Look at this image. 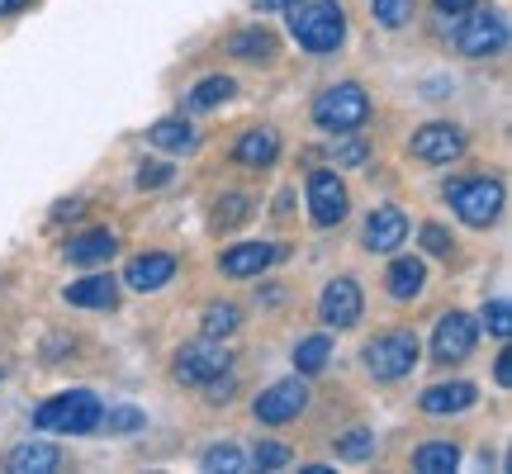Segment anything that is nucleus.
<instances>
[{
    "instance_id": "1",
    "label": "nucleus",
    "mask_w": 512,
    "mask_h": 474,
    "mask_svg": "<svg viewBox=\"0 0 512 474\" xmlns=\"http://www.w3.org/2000/svg\"><path fill=\"white\" fill-rule=\"evenodd\" d=\"M290 15V34L294 43L313 57H328L342 48V38H347V15H342V5L337 0H299Z\"/></svg>"
},
{
    "instance_id": "2",
    "label": "nucleus",
    "mask_w": 512,
    "mask_h": 474,
    "mask_svg": "<svg viewBox=\"0 0 512 474\" xmlns=\"http://www.w3.org/2000/svg\"><path fill=\"white\" fill-rule=\"evenodd\" d=\"M370 119V95L356 86V81H337L328 91L313 100V124L332 133V138H342V133H361Z\"/></svg>"
},
{
    "instance_id": "3",
    "label": "nucleus",
    "mask_w": 512,
    "mask_h": 474,
    "mask_svg": "<svg viewBox=\"0 0 512 474\" xmlns=\"http://www.w3.org/2000/svg\"><path fill=\"white\" fill-rule=\"evenodd\" d=\"M100 413H105L100 394H91V389H67V394H57V399H48L38 408L34 427L38 432H72V437H86V432L100 427Z\"/></svg>"
},
{
    "instance_id": "4",
    "label": "nucleus",
    "mask_w": 512,
    "mask_h": 474,
    "mask_svg": "<svg viewBox=\"0 0 512 474\" xmlns=\"http://www.w3.org/2000/svg\"><path fill=\"white\" fill-rule=\"evenodd\" d=\"M422 347H418V337L413 332H380V337H370L366 351H361V365H366V375H375V380L384 384H394L403 380V375H413V365H418Z\"/></svg>"
},
{
    "instance_id": "5",
    "label": "nucleus",
    "mask_w": 512,
    "mask_h": 474,
    "mask_svg": "<svg viewBox=\"0 0 512 474\" xmlns=\"http://www.w3.org/2000/svg\"><path fill=\"white\" fill-rule=\"evenodd\" d=\"M446 200L456 204V214L470 228H489V223L503 214V181H489V176H475V181H451L446 185Z\"/></svg>"
},
{
    "instance_id": "6",
    "label": "nucleus",
    "mask_w": 512,
    "mask_h": 474,
    "mask_svg": "<svg viewBox=\"0 0 512 474\" xmlns=\"http://www.w3.org/2000/svg\"><path fill=\"white\" fill-rule=\"evenodd\" d=\"M456 48L465 57H498L508 48V19L503 10H465L460 15V29H456Z\"/></svg>"
},
{
    "instance_id": "7",
    "label": "nucleus",
    "mask_w": 512,
    "mask_h": 474,
    "mask_svg": "<svg viewBox=\"0 0 512 474\" xmlns=\"http://www.w3.org/2000/svg\"><path fill=\"white\" fill-rule=\"evenodd\" d=\"M223 370H233V356H228V347L223 342H214V337H204V342H190V347L176 351V365H171V375L181 384H209L214 375H223Z\"/></svg>"
},
{
    "instance_id": "8",
    "label": "nucleus",
    "mask_w": 512,
    "mask_h": 474,
    "mask_svg": "<svg viewBox=\"0 0 512 474\" xmlns=\"http://www.w3.org/2000/svg\"><path fill=\"white\" fill-rule=\"evenodd\" d=\"M475 342H479V328H475V318H470V313H460V309L441 313L437 332H432V361L456 365V361H465V356L475 351Z\"/></svg>"
},
{
    "instance_id": "9",
    "label": "nucleus",
    "mask_w": 512,
    "mask_h": 474,
    "mask_svg": "<svg viewBox=\"0 0 512 474\" xmlns=\"http://www.w3.org/2000/svg\"><path fill=\"white\" fill-rule=\"evenodd\" d=\"M304 408H309V384L304 380H280V384H271L266 394H256V403H252L256 422H266V427H285V422H294Z\"/></svg>"
},
{
    "instance_id": "10",
    "label": "nucleus",
    "mask_w": 512,
    "mask_h": 474,
    "mask_svg": "<svg viewBox=\"0 0 512 474\" xmlns=\"http://www.w3.org/2000/svg\"><path fill=\"white\" fill-rule=\"evenodd\" d=\"M309 219L318 223V228H332V223L347 219L351 209V195L347 185L337 181V171H309Z\"/></svg>"
},
{
    "instance_id": "11",
    "label": "nucleus",
    "mask_w": 512,
    "mask_h": 474,
    "mask_svg": "<svg viewBox=\"0 0 512 474\" xmlns=\"http://www.w3.org/2000/svg\"><path fill=\"white\" fill-rule=\"evenodd\" d=\"M361 309H366V299H361V285H356L351 275L328 280L323 294H318V318H323L328 328H356V323H361Z\"/></svg>"
},
{
    "instance_id": "12",
    "label": "nucleus",
    "mask_w": 512,
    "mask_h": 474,
    "mask_svg": "<svg viewBox=\"0 0 512 474\" xmlns=\"http://www.w3.org/2000/svg\"><path fill=\"white\" fill-rule=\"evenodd\" d=\"M408 152L418 157V162H427V166H451L465 152V128H456V124H422L418 133H413V143H408Z\"/></svg>"
},
{
    "instance_id": "13",
    "label": "nucleus",
    "mask_w": 512,
    "mask_h": 474,
    "mask_svg": "<svg viewBox=\"0 0 512 474\" xmlns=\"http://www.w3.org/2000/svg\"><path fill=\"white\" fill-rule=\"evenodd\" d=\"M280 261V247L275 242H238V247H228V252L219 256V271L233 275V280H252V275H261L266 266H275Z\"/></svg>"
},
{
    "instance_id": "14",
    "label": "nucleus",
    "mask_w": 512,
    "mask_h": 474,
    "mask_svg": "<svg viewBox=\"0 0 512 474\" xmlns=\"http://www.w3.org/2000/svg\"><path fill=\"white\" fill-rule=\"evenodd\" d=\"M361 242H366V252H399L403 242H408V219H403V209H394V204H380L375 214L366 219V233H361Z\"/></svg>"
},
{
    "instance_id": "15",
    "label": "nucleus",
    "mask_w": 512,
    "mask_h": 474,
    "mask_svg": "<svg viewBox=\"0 0 512 474\" xmlns=\"http://www.w3.org/2000/svg\"><path fill=\"white\" fill-rule=\"evenodd\" d=\"M479 403V389L470 380H451V384H432L427 394H422V413H432V418H451V413H470Z\"/></svg>"
},
{
    "instance_id": "16",
    "label": "nucleus",
    "mask_w": 512,
    "mask_h": 474,
    "mask_svg": "<svg viewBox=\"0 0 512 474\" xmlns=\"http://www.w3.org/2000/svg\"><path fill=\"white\" fill-rule=\"evenodd\" d=\"M280 157V133L275 128H247L238 143H233V162L247 166V171H266Z\"/></svg>"
},
{
    "instance_id": "17",
    "label": "nucleus",
    "mask_w": 512,
    "mask_h": 474,
    "mask_svg": "<svg viewBox=\"0 0 512 474\" xmlns=\"http://www.w3.org/2000/svg\"><path fill=\"white\" fill-rule=\"evenodd\" d=\"M124 280L133 285V290H143V294L162 290L166 280H176V256H171V252L133 256V261H128V271H124Z\"/></svg>"
},
{
    "instance_id": "18",
    "label": "nucleus",
    "mask_w": 512,
    "mask_h": 474,
    "mask_svg": "<svg viewBox=\"0 0 512 474\" xmlns=\"http://www.w3.org/2000/svg\"><path fill=\"white\" fill-rule=\"evenodd\" d=\"M62 299L72 304V309H114L119 304V280L114 275H86V280H76L62 290Z\"/></svg>"
},
{
    "instance_id": "19",
    "label": "nucleus",
    "mask_w": 512,
    "mask_h": 474,
    "mask_svg": "<svg viewBox=\"0 0 512 474\" xmlns=\"http://www.w3.org/2000/svg\"><path fill=\"white\" fill-rule=\"evenodd\" d=\"M5 470L10 474H53V470H62V451H57L53 441H24V446H15V451L5 456Z\"/></svg>"
},
{
    "instance_id": "20",
    "label": "nucleus",
    "mask_w": 512,
    "mask_h": 474,
    "mask_svg": "<svg viewBox=\"0 0 512 474\" xmlns=\"http://www.w3.org/2000/svg\"><path fill=\"white\" fill-rule=\"evenodd\" d=\"M119 252V237L110 228H91V233H76L67 242V261L72 266H100V261H110Z\"/></svg>"
},
{
    "instance_id": "21",
    "label": "nucleus",
    "mask_w": 512,
    "mask_h": 474,
    "mask_svg": "<svg viewBox=\"0 0 512 474\" xmlns=\"http://www.w3.org/2000/svg\"><path fill=\"white\" fill-rule=\"evenodd\" d=\"M384 285L394 299H418L422 285H427V266H422L418 256H399L389 271H384Z\"/></svg>"
},
{
    "instance_id": "22",
    "label": "nucleus",
    "mask_w": 512,
    "mask_h": 474,
    "mask_svg": "<svg viewBox=\"0 0 512 474\" xmlns=\"http://www.w3.org/2000/svg\"><path fill=\"white\" fill-rule=\"evenodd\" d=\"M147 138L162 147V152H195L200 147V133L190 128V119H157V124L147 128Z\"/></svg>"
},
{
    "instance_id": "23",
    "label": "nucleus",
    "mask_w": 512,
    "mask_h": 474,
    "mask_svg": "<svg viewBox=\"0 0 512 474\" xmlns=\"http://www.w3.org/2000/svg\"><path fill=\"white\" fill-rule=\"evenodd\" d=\"M228 53L238 57V62H271L275 38L266 34V29H238V34L228 38Z\"/></svg>"
},
{
    "instance_id": "24",
    "label": "nucleus",
    "mask_w": 512,
    "mask_h": 474,
    "mask_svg": "<svg viewBox=\"0 0 512 474\" xmlns=\"http://www.w3.org/2000/svg\"><path fill=\"white\" fill-rule=\"evenodd\" d=\"M456 465H460V446H451V441H427V446L413 451V470L422 474H451Z\"/></svg>"
},
{
    "instance_id": "25",
    "label": "nucleus",
    "mask_w": 512,
    "mask_h": 474,
    "mask_svg": "<svg viewBox=\"0 0 512 474\" xmlns=\"http://www.w3.org/2000/svg\"><path fill=\"white\" fill-rule=\"evenodd\" d=\"M233 91H238V86H233V76H204L200 86L185 95V110H214V105H223Z\"/></svg>"
},
{
    "instance_id": "26",
    "label": "nucleus",
    "mask_w": 512,
    "mask_h": 474,
    "mask_svg": "<svg viewBox=\"0 0 512 474\" xmlns=\"http://www.w3.org/2000/svg\"><path fill=\"white\" fill-rule=\"evenodd\" d=\"M238 328H242V309H238V304H209V309H204V337L223 342V337H233Z\"/></svg>"
},
{
    "instance_id": "27",
    "label": "nucleus",
    "mask_w": 512,
    "mask_h": 474,
    "mask_svg": "<svg viewBox=\"0 0 512 474\" xmlns=\"http://www.w3.org/2000/svg\"><path fill=\"white\" fill-rule=\"evenodd\" d=\"M328 356H332L328 337H304V342L294 347V370H299V375H318V370L328 365Z\"/></svg>"
},
{
    "instance_id": "28",
    "label": "nucleus",
    "mask_w": 512,
    "mask_h": 474,
    "mask_svg": "<svg viewBox=\"0 0 512 474\" xmlns=\"http://www.w3.org/2000/svg\"><path fill=\"white\" fill-rule=\"evenodd\" d=\"M100 427L110 432V437H133V432H143L147 418H143V408H105L100 413ZM95 427V432H100Z\"/></svg>"
},
{
    "instance_id": "29",
    "label": "nucleus",
    "mask_w": 512,
    "mask_h": 474,
    "mask_svg": "<svg viewBox=\"0 0 512 474\" xmlns=\"http://www.w3.org/2000/svg\"><path fill=\"white\" fill-rule=\"evenodd\" d=\"M413 5H418V0H370V15H375L380 29H403L408 15H413Z\"/></svg>"
},
{
    "instance_id": "30",
    "label": "nucleus",
    "mask_w": 512,
    "mask_h": 474,
    "mask_svg": "<svg viewBox=\"0 0 512 474\" xmlns=\"http://www.w3.org/2000/svg\"><path fill=\"white\" fill-rule=\"evenodd\" d=\"M375 456V432L370 427H351L347 437L337 441V460H370Z\"/></svg>"
},
{
    "instance_id": "31",
    "label": "nucleus",
    "mask_w": 512,
    "mask_h": 474,
    "mask_svg": "<svg viewBox=\"0 0 512 474\" xmlns=\"http://www.w3.org/2000/svg\"><path fill=\"white\" fill-rule=\"evenodd\" d=\"M204 470L238 474V470H247V456H242L238 446H209V451H204Z\"/></svg>"
},
{
    "instance_id": "32",
    "label": "nucleus",
    "mask_w": 512,
    "mask_h": 474,
    "mask_svg": "<svg viewBox=\"0 0 512 474\" xmlns=\"http://www.w3.org/2000/svg\"><path fill=\"white\" fill-rule=\"evenodd\" d=\"M366 157H370V147L356 143V133H342V138L332 143V162L337 166H366Z\"/></svg>"
},
{
    "instance_id": "33",
    "label": "nucleus",
    "mask_w": 512,
    "mask_h": 474,
    "mask_svg": "<svg viewBox=\"0 0 512 474\" xmlns=\"http://www.w3.org/2000/svg\"><path fill=\"white\" fill-rule=\"evenodd\" d=\"M247 214H252V200H247V195H228V200H219L214 223H219V228H233V223H242Z\"/></svg>"
},
{
    "instance_id": "34",
    "label": "nucleus",
    "mask_w": 512,
    "mask_h": 474,
    "mask_svg": "<svg viewBox=\"0 0 512 474\" xmlns=\"http://www.w3.org/2000/svg\"><path fill=\"white\" fill-rule=\"evenodd\" d=\"M252 465L256 470H285V465H290V451H285L280 441H261V446H256V456H252Z\"/></svg>"
},
{
    "instance_id": "35",
    "label": "nucleus",
    "mask_w": 512,
    "mask_h": 474,
    "mask_svg": "<svg viewBox=\"0 0 512 474\" xmlns=\"http://www.w3.org/2000/svg\"><path fill=\"white\" fill-rule=\"evenodd\" d=\"M484 328L494 332V337H508V332H512V309H508V299H494V304H484Z\"/></svg>"
},
{
    "instance_id": "36",
    "label": "nucleus",
    "mask_w": 512,
    "mask_h": 474,
    "mask_svg": "<svg viewBox=\"0 0 512 474\" xmlns=\"http://www.w3.org/2000/svg\"><path fill=\"white\" fill-rule=\"evenodd\" d=\"M171 176H176V166H166V162H147L143 171H138V185H143V190H162V185L171 181Z\"/></svg>"
},
{
    "instance_id": "37",
    "label": "nucleus",
    "mask_w": 512,
    "mask_h": 474,
    "mask_svg": "<svg viewBox=\"0 0 512 474\" xmlns=\"http://www.w3.org/2000/svg\"><path fill=\"white\" fill-rule=\"evenodd\" d=\"M422 247H427L432 256H451V233L437 228V223H427V228H422Z\"/></svg>"
},
{
    "instance_id": "38",
    "label": "nucleus",
    "mask_w": 512,
    "mask_h": 474,
    "mask_svg": "<svg viewBox=\"0 0 512 474\" xmlns=\"http://www.w3.org/2000/svg\"><path fill=\"white\" fill-rule=\"evenodd\" d=\"M432 5H437L441 15H465V10H470L475 0H432Z\"/></svg>"
},
{
    "instance_id": "39",
    "label": "nucleus",
    "mask_w": 512,
    "mask_h": 474,
    "mask_svg": "<svg viewBox=\"0 0 512 474\" xmlns=\"http://www.w3.org/2000/svg\"><path fill=\"white\" fill-rule=\"evenodd\" d=\"M34 0H0V15H19V10H29Z\"/></svg>"
},
{
    "instance_id": "40",
    "label": "nucleus",
    "mask_w": 512,
    "mask_h": 474,
    "mask_svg": "<svg viewBox=\"0 0 512 474\" xmlns=\"http://www.w3.org/2000/svg\"><path fill=\"white\" fill-rule=\"evenodd\" d=\"M299 0H256V10H294Z\"/></svg>"
},
{
    "instance_id": "41",
    "label": "nucleus",
    "mask_w": 512,
    "mask_h": 474,
    "mask_svg": "<svg viewBox=\"0 0 512 474\" xmlns=\"http://www.w3.org/2000/svg\"><path fill=\"white\" fill-rule=\"evenodd\" d=\"M494 375H498V384H512V361H508V356H498V370H494Z\"/></svg>"
}]
</instances>
